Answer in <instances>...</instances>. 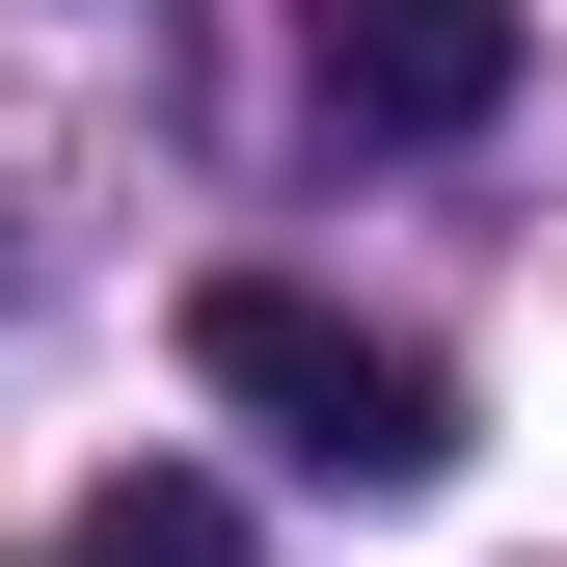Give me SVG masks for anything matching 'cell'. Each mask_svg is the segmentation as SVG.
I'll return each instance as SVG.
<instances>
[{
    "label": "cell",
    "mask_w": 567,
    "mask_h": 567,
    "mask_svg": "<svg viewBox=\"0 0 567 567\" xmlns=\"http://www.w3.org/2000/svg\"><path fill=\"white\" fill-rule=\"evenodd\" d=\"M189 379H217L244 433H298L324 486H433V460H460V379H433L405 324H324L298 270H217V298H189Z\"/></svg>",
    "instance_id": "cell-1"
},
{
    "label": "cell",
    "mask_w": 567,
    "mask_h": 567,
    "mask_svg": "<svg viewBox=\"0 0 567 567\" xmlns=\"http://www.w3.org/2000/svg\"><path fill=\"white\" fill-rule=\"evenodd\" d=\"M298 54H324L351 135H486L514 109V0H298Z\"/></svg>",
    "instance_id": "cell-2"
},
{
    "label": "cell",
    "mask_w": 567,
    "mask_h": 567,
    "mask_svg": "<svg viewBox=\"0 0 567 567\" xmlns=\"http://www.w3.org/2000/svg\"><path fill=\"white\" fill-rule=\"evenodd\" d=\"M82 567H244V486L217 460H109L82 486Z\"/></svg>",
    "instance_id": "cell-3"
}]
</instances>
